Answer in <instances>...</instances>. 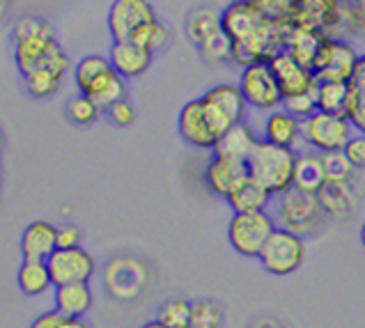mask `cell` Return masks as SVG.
Wrapping results in <instances>:
<instances>
[{
	"mask_svg": "<svg viewBox=\"0 0 365 328\" xmlns=\"http://www.w3.org/2000/svg\"><path fill=\"white\" fill-rule=\"evenodd\" d=\"M299 156L294 150L271 145L259 140L248 158V175L255 179L259 186H264L271 195H283L289 188H294V173H297Z\"/></svg>",
	"mask_w": 365,
	"mask_h": 328,
	"instance_id": "obj_1",
	"label": "cell"
},
{
	"mask_svg": "<svg viewBox=\"0 0 365 328\" xmlns=\"http://www.w3.org/2000/svg\"><path fill=\"white\" fill-rule=\"evenodd\" d=\"M58 44L53 37V28L48 21L39 16H24L14 26V62L21 71V76L37 67L53 46Z\"/></svg>",
	"mask_w": 365,
	"mask_h": 328,
	"instance_id": "obj_2",
	"label": "cell"
},
{
	"mask_svg": "<svg viewBox=\"0 0 365 328\" xmlns=\"http://www.w3.org/2000/svg\"><path fill=\"white\" fill-rule=\"evenodd\" d=\"M324 209L319 205L317 193H306V190L289 188L287 193L278 198L276 205V220L280 230H287L292 235L304 237L312 235L324 220Z\"/></svg>",
	"mask_w": 365,
	"mask_h": 328,
	"instance_id": "obj_3",
	"label": "cell"
},
{
	"mask_svg": "<svg viewBox=\"0 0 365 328\" xmlns=\"http://www.w3.org/2000/svg\"><path fill=\"white\" fill-rule=\"evenodd\" d=\"M202 106H205V115L207 122H210L212 131L218 140L223 138V133H227L232 126L242 124L246 118V99L239 86H216L210 92H205Z\"/></svg>",
	"mask_w": 365,
	"mask_h": 328,
	"instance_id": "obj_4",
	"label": "cell"
},
{
	"mask_svg": "<svg viewBox=\"0 0 365 328\" xmlns=\"http://www.w3.org/2000/svg\"><path fill=\"white\" fill-rule=\"evenodd\" d=\"M276 232V218L267 211L255 214H235L227 225L230 246L244 257H259L264 243Z\"/></svg>",
	"mask_w": 365,
	"mask_h": 328,
	"instance_id": "obj_5",
	"label": "cell"
},
{
	"mask_svg": "<svg viewBox=\"0 0 365 328\" xmlns=\"http://www.w3.org/2000/svg\"><path fill=\"white\" fill-rule=\"evenodd\" d=\"M351 122L342 115H329L317 111L312 118L301 122V135L304 140L315 147V150L331 154V152H342L351 140Z\"/></svg>",
	"mask_w": 365,
	"mask_h": 328,
	"instance_id": "obj_6",
	"label": "cell"
},
{
	"mask_svg": "<svg viewBox=\"0 0 365 328\" xmlns=\"http://www.w3.org/2000/svg\"><path fill=\"white\" fill-rule=\"evenodd\" d=\"M304 257H306L304 239L292 235L287 230L276 227V232L269 237L257 260L262 264V269L274 273V276H289V273H294L304 264Z\"/></svg>",
	"mask_w": 365,
	"mask_h": 328,
	"instance_id": "obj_7",
	"label": "cell"
},
{
	"mask_svg": "<svg viewBox=\"0 0 365 328\" xmlns=\"http://www.w3.org/2000/svg\"><path fill=\"white\" fill-rule=\"evenodd\" d=\"M361 62V56L342 39H327L315 60L317 83H349Z\"/></svg>",
	"mask_w": 365,
	"mask_h": 328,
	"instance_id": "obj_8",
	"label": "cell"
},
{
	"mask_svg": "<svg viewBox=\"0 0 365 328\" xmlns=\"http://www.w3.org/2000/svg\"><path fill=\"white\" fill-rule=\"evenodd\" d=\"M239 90H242L248 106L257 111H278L283 106V94H280L278 81L269 65H250L242 69L239 76Z\"/></svg>",
	"mask_w": 365,
	"mask_h": 328,
	"instance_id": "obj_9",
	"label": "cell"
},
{
	"mask_svg": "<svg viewBox=\"0 0 365 328\" xmlns=\"http://www.w3.org/2000/svg\"><path fill=\"white\" fill-rule=\"evenodd\" d=\"M56 287L62 285H81L95 276V260L83 248H58L46 260Z\"/></svg>",
	"mask_w": 365,
	"mask_h": 328,
	"instance_id": "obj_10",
	"label": "cell"
},
{
	"mask_svg": "<svg viewBox=\"0 0 365 328\" xmlns=\"http://www.w3.org/2000/svg\"><path fill=\"white\" fill-rule=\"evenodd\" d=\"M67 67H69V56L60 48V44H56L53 51L24 76L28 92L37 99H46L51 94H56L62 86Z\"/></svg>",
	"mask_w": 365,
	"mask_h": 328,
	"instance_id": "obj_11",
	"label": "cell"
},
{
	"mask_svg": "<svg viewBox=\"0 0 365 328\" xmlns=\"http://www.w3.org/2000/svg\"><path fill=\"white\" fill-rule=\"evenodd\" d=\"M156 21L154 7L145 0H118L108 9V33L113 41H131L133 33Z\"/></svg>",
	"mask_w": 365,
	"mask_h": 328,
	"instance_id": "obj_12",
	"label": "cell"
},
{
	"mask_svg": "<svg viewBox=\"0 0 365 328\" xmlns=\"http://www.w3.org/2000/svg\"><path fill=\"white\" fill-rule=\"evenodd\" d=\"M264 21L267 16L257 7L255 0H237V3H230L221 12V30L232 44H239V41L253 35L257 28H262Z\"/></svg>",
	"mask_w": 365,
	"mask_h": 328,
	"instance_id": "obj_13",
	"label": "cell"
},
{
	"mask_svg": "<svg viewBox=\"0 0 365 328\" xmlns=\"http://www.w3.org/2000/svg\"><path fill=\"white\" fill-rule=\"evenodd\" d=\"M269 67L278 81V88H280V94H283V99L299 97V94H306V92L315 90L319 86L315 73L306 67H301L287 51L271 60Z\"/></svg>",
	"mask_w": 365,
	"mask_h": 328,
	"instance_id": "obj_14",
	"label": "cell"
},
{
	"mask_svg": "<svg viewBox=\"0 0 365 328\" xmlns=\"http://www.w3.org/2000/svg\"><path fill=\"white\" fill-rule=\"evenodd\" d=\"M177 129H180V135L186 143L200 147V150H214L218 143L210 122H207L202 99H193L182 106L180 118H177Z\"/></svg>",
	"mask_w": 365,
	"mask_h": 328,
	"instance_id": "obj_15",
	"label": "cell"
},
{
	"mask_svg": "<svg viewBox=\"0 0 365 328\" xmlns=\"http://www.w3.org/2000/svg\"><path fill=\"white\" fill-rule=\"evenodd\" d=\"M103 280H106V287L115 299H133L145 285V267L135 260L120 257L106 267Z\"/></svg>",
	"mask_w": 365,
	"mask_h": 328,
	"instance_id": "obj_16",
	"label": "cell"
},
{
	"mask_svg": "<svg viewBox=\"0 0 365 328\" xmlns=\"http://www.w3.org/2000/svg\"><path fill=\"white\" fill-rule=\"evenodd\" d=\"M248 179L250 175H248L246 163L225 161V158H218V156H214L212 161L207 163V170H205V182L212 188V193L221 195L225 200L235 195Z\"/></svg>",
	"mask_w": 365,
	"mask_h": 328,
	"instance_id": "obj_17",
	"label": "cell"
},
{
	"mask_svg": "<svg viewBox=\"0 0 365 328\" xmlns=\"http://www.w3.org/2000/svg\"><path fill=\"white\" fill-rule=\"evenodd\" d=\"M58 250V227L35 220L21 232V255L28 262H46Z\"/></svg>",
	"mask_w": 365,
	"mask_h": 328,
	"instance_id": "obj_18",
	"label": "cell"
},
{
	"mask_svg": "<svg viewBox=\"0 0 365 328\" xmlns=\"http://www.w3.org/2000/svg\"><path fill=\"white\" fill-rule=\"evenodd\" d=\"M108 60H110V67L127 81V78H138L150 69L152 53L131 44V41H113Z\"/></svg>",
	"mask_w": 365,
	"mask_h": 328,
	"instance_id": "obj_19",
	"label": "cell"
},
{
	"mask_svg": "<svg viewBox=\"0 0 365 328\" xmlns=\"http://www.w3.org/2000/svg\"><path fill=\"white\" fill-rule=\"evenodd\" d=\"M257 143L259 138L255 135V131L250 129L246 122H242L232 126L227 133H223V138L214 147V156L225 158V161H235V163H248V158L257 147Z\"/></svg>",
	"mask_w": 365,
	"mask_h": 328,
	"instance_id": "obj_20",
	"label": "cell"
},
{
	"mask_svg": "<svg viewBox=\"0 0 365 328\" xmlns=\"http://www.w3.org/2000/svg\"><path fill=\"white\" fill-rule=\"evenodd\" d=\"M301 135V122L289 115L287 111L278 108L271 111L264 120V140L278 147H287V150H294V145Z\"/></svg>",
	"mask_w": 365,
	"mask_h": 328,
	"instance_id": "obj_21",
	"label": "cell"
},
{
	"mask_svg": "<svg viewBox=\"0 0 365 328\" xmlns=\"http://www.w3.org/2000/svg\"><path fill=\"white\" fill-rule=\"evenodd\" d=\"M329 37L324 33H317V30H306V28H294L289 33L287 39V53L294 58L301 67L306 69H315V60H317V53L322 48ZM315 73V71H312Z\"/></svg>",
	"mask_w": 365,
	"mask_h": 328,
	"instance_id": "obj_22",
	"label": "cell"
},
{
	"mask_svg": "<svg viewBox=\"0 0 365 328\" xmlns=\"http://www.w3.org/2000/svg\"><path fill=\"white\" fill-rule=\"evenodd\" d=\"M56 310L62 317H81L92 308V289L88 287V282L81 285H62L56 287Z\"/></svg>",
	"mask_w": 365,
	"mask_h": 328,
	"instance_id": "obj_23",
	"label": "cell"
},
{
	"mask_svg": "<svg viewBox=\"0 0 365 328\" xmlns=\"http://www.w3.org/2000/svg\"><path fill=\"white\" fill-rule=\"evenodd\" d=\"M317 198L324 214L333 218H345L354 209V190L349 182H327Z\"/></svg>",
	"mask_w": 365,
	"mask_h": 328,
	"instance_id": "obj_24",
	"label": "cell"
},
{
	"mask_svg": "<svg viewBox=\"0 0 365 328\" xmlns=\"http://www.w3.org/2000/svg\"><path fill=\"white\" fill-rule=\"evenodd\" d=\"M86 97H90L99 108L108 111L110 106L124 101V97H127V81H124L115 69H110L86 92Z\"/></svg>",
	"mask_w": 365,
	"mask_h": 328,
	"instance_id": "obj_25",
	"label": "cell"
},
{
	"mask_svg": "<svg viewBox=\"0 0 365 328\" xmlns=\"http://www.w3.org/2000/svg\"><path fill=\"white\" fill-rule=\"evenodd\" d=\"M327 184L324 161L319 154H304L299 156L297 173H294V188L306 190V193H319Z\"/></svg>",
	"mask_w": 365,
	"mask_h": 328,
	"instance_id": "obj_26",
	"label": "cell"
},
{
	"mask_svg": "<svg viewBox=\"0 0 365 328\" xmlns=\"http://www.w3.org/2000/svg\"><path fill=\"white\" fill-rule=\"evenodd\" d=\"M349 86V99H347V120L359 133H365V56L354 71Z\"/></svg>",
	"mask_w": 365,
	"mask_h": 328,
	"instance_id": "obj_27",
	"label": "cell"
},
{
	"mask_svg": "<svg viewBox=\"0 0 365 328\" xmlns=\"http://www.w3.org/2000/svg\"><path fill=\"white\" fill-rule=\"evenodd\" d=\"M269 200H271L269 190L264 186H259L255 179H248L235 195L227 198V205L232 207L235 214H255V211H267Z\"/></svg>",
	"mask_w": 365,
	"mask_h": 328,
	"instance_id": "obj_28",
	"label": "cell"
},
{
	"mask_svg": "<svg viewBox=\"0 0 365 328\" xmlns=\"http://www.w3.org/2000/svg\"><path fill=\"white\" fill-rule=\"evenodd\" d=\"M16 282H19V289L24 294L39 296L53 285V278H51V271L46 267V262L24 260V264H21L19 273H16Z\"/></svg>",
	"mask_w": 365,
	"mask_h": 328,
	"instance_id": "obj_29",
	"label": "cell"
},
{
	"mask_svg": "<svg viewBox=\"0 0 365 328\" xmlns=\"http://www.w3.org/2000/svg\"><path fill=\"white\" fill-rule=\"evenodd\" d=\"M186 30L189 37L197 46H202L207 39H212L216 33H221V14L212 7H200L186 21Z\"/></svg>",
	"mask_w": 365,
	"mask_h": 328,
	"instance_id": "obj_30",
	"label": "cell"
},
{
	"mask_svg": "<svg viewBox=\"0 0 365 328\" xmlns=\"http://www.w3.org/2000/svg\"><path fill=\"white\" fill-rule=\"evenodd\" d=\"M347 99H349L347 83H319L317 108L322 113L342 115V118H347Z\"/></svg>",
	"mask_w": 365,
	"mask_h": 328,
	"instance_id": "obj_31",
	"label": "cell"
},
{
	"mask_svg": "<svg viewBox=\"0 0 365 328\" xmlns=\"http://www.w3.org/2000/svg\"><path fill=\"white\" fill-rule=\"evenodd\" d=\"M110 67V60L108 58H101V56H86L78 60V65L74 67V81H76V88L81 90V94H86L95 83L108 73Z\"/></svg>",
	"mask_w": 365,
	"mask_h": 328,
	"instance_id": "obj_32",
	"label": "cell"
},
{
	"mask_svg": "<svg viewBox=\"0 0 365 328\" xmlns=\"http://www.w3.org/2000/svg\"><path fill=\"white\" fill-rule=\"evenodd\" d=\"M168 39H170L168 28H165L161 21L156 19V21H152V24H145L143 28L135 30L133 37H131V44L154 53V51H159V48H163L165 44H168Z\"/></svg>",
	"mask_w": 365,
	"mask_h": 328,
	"instance_id": "obj_33",
	"label": "cell"
},
{
	"mask_svg": "<svg viewBox=\"0 0 365 328\" xmlns=\"http://www.w3.org/2000/svg\"><path fill=\"white\" fill-rule=\"evenodd\" d=\"M163 326L168 328H191L193 322V305L184 299H175L168 301L159 310V317H156Z\"/></svg>",
	"mask_w": 365,
	"mask_h": 328,
	"instance_id": "obj_34",
	"label": "cell"
},
{
	"mask_svg": "<svg viewBox=\"0 0 365 328\" xmlns=\"http://www.w3.org/2000/svg\"><path fill=\"white\" fill-rule=\"evenodd\" d=\"M319 88V86H317ZM317 88L310 90L306 94H299V97L292 99H283V111H287L289 115H294L299 122H304L308 118H312L319 108H317Z\"/></svg>",
	"mask_w": 365,
	"mask_h": 328,
	"instance_id": "obj_35",
	"label": "cell"
},
{
	"mask_svg": "<svg viewBox=\"0 0 365 328\" xmlns=\"http://www.w3.org/2000/svg\"><path fill=\"white\" fill-rule=\"evenodd\" d=\"M322 161H324L327 182H349L354 165L349 163V158L345 156V152L322 154Z\"/></svg>",
	"mask_w": 365,
	"mask_h": 328,
	"instance_id": "obj_36",
	"label": "cell"
},
{
	"mask_svg": "<svg viewBox=\"0 0 365 328\" xmlns=\"http://www.w3.org/2000/svg\"><path fill=\"white\" fill-rule=\"evenodd\" d=\"M99 113H101V108L90 97H86V94H78V97H74L67 106L69 120L76 124H92L99 118Z\"/></svg>",
	"mask_w": 365,
	"mask_h": 328,
	"instance_id": "obj_37",
	"label": "cell"
},
{
	"mask_svg": "<svg viewBox=\"0 0 365 328\" xmlns=\"http://www.w3.org/2000/svg\"><path fill=\"white\" fill-rule=\"evenodd\" d=\"M223 312L214 301H200L193 305V322L191 328H221Z\"/></svg>",
	"mask_w": 365,
	"mask_h": 328,
	"instance_id": "obj_38",
	"label": "cell"
},
{
	"mask_svg": "<svg viewBox=\"0 0 365 328\" xmlns=\"http://www.w3.org/2000/svg\"><path fill=\"white\" fill-rule=\"evenodd\" d=\"M205 60L210 62H223V60H232V41L227 39V35L223 33H216L212 39H207L205 44L200 46Z\"/></svg>",
	"mask_w": 365,
	"mask_h": 328,
	"instance_id": "obj_39",
	"label": "cell"
},
{
	"mask_svg": "<svg viewBox=\"0 0 365 328\" xmlns=\"http://www.w3.org/2000/svg\"><path fill=\"white\" fill-rule=\"evenodd\" d=\"M342 152H345V156L349 158V163L354 168H365V133L351 135V140L347 143V147Z\"/></svg>",
	"mask_w": 365,
	"mask_h": 328,
	"instance_id": "obj_40",
	"label": "cell"
},
{
	"mask_svg": "<svg viewBox=\"0 0 365 328\" xmlns=\"http://www.w3.org/2000/svg\"><path fill=\"white\" fill-rule=\"evenodd\" d=\"M347 14H349V30L351 33L365 35V0H354V3H347Z\"/></svg>",
	"mask_w": 365,
	"mask_h": 328,
	"instance_id": "obj_41",
	"label": "cell"
},
{
	"mask_svg": "<svg viewBox=\"0 0 365 328\" xmlns=\"http://www.w3.org/2000/svg\"><path fill=\"white\" fill-rule=\"evenodd\" d=\"M108 118H110V122H115L118 126H129L133 122V118H135L133 106L127 99L115 103V106H110V108H108Z\"/></svg>",
	"mask_w": 365,
	"mask_h": 328,
	"instance_id": "obj_42",
	"label": "cell"
},
{
	"mask_svg": "<svg viewBox=\"0 0 365 328\" xmlns=\"http://www.w3.org/2000/svg\"><path fill=\"white\" fill-rule=\"evenodd\" d=\"M58 248H81V230L76 225L58 227Z\"/></svg>",
	"mask_w": 365,
	"mask_h": 328,
	"instance_id": "obj_43",
	"label": "cell"
},
{
	"mask_svg": "<svg viewBox=\"0 0 365 328\" xmlns=\"http://www.w3.org/2000/svg\"><path fill=\"white\" fill-rule=\"evenodd\" d=\"M62 319H65V317H62L58 310H48L44 314H39L37 319L30 324V328H60Z\"/></svg>",
	"mask_w": 365,
	"mask_h": 328,
	"instance_id": "obj_44",
	"label": "cell"
},
{
	"mask_svg": "<svg viewBox=\"0 0 365 328\" xmlns=\"http://www.w3.org/2000/svg\"><path fill=\"white\" fill-rule=\"evenodd\" d=\"M60 328H88V324L83 319H78V317H65L62 324H60Z\"/></svg>",
	"mask_w": 365,
	"mask_h": 328,
	"instance_id": "obj_45",
	"label": "cell"
},
{
	"mask_svg": "<svg viewBox=\"0 0 365 328\" xmlns=\"http://www.w3.org/2000/svg\"><path fill=\"white\" fill-rule=\"evenodd\" d=\"M253 328H283V326H280L278 322H274V319H262V322H255Z\"/></svg>",
	"mask_w": 365,
	"mask_h": 328,
	"instance_id": "obj_46",
	"label": "cell"
},
{
	"mask_svg": "<svg viewBox=\"0 0 365 328\" xmlns=\"http://www.w3.org/2000/svg\"><path fill=\"white\" fill-rule=\"evenodd\" d=\"M140 328H168V326H163V324H161L159 319H152V322H145V324H143Z\"/></svg>",
	"mask_w": 365,
	"mask_h": 328,
	"instance_id": "obj_47",
	"label": "cell"
},
{
	"mask_svg": "<svg viewBox=\"0 0 365 328\" xmlns=\"http://www.w3.org/2000/svg\"><path fill=\"white\" fill-rule=\"evenodd\" d=\"M361 241H363V246H365V223L361 225Z\"/></svg>",
	"mask_w": 365,
	"mask_h": 328,
	"instance_id": "obj_48",
	"label": "cell"
},
{
	"mask_svg": "<svg viewBox=\"0 0 365 328\" xmlns=\"http://www.w3.org/2000/svg\"><path fill=\"white\" fill-rule=\"evenodd\" d=\"M0 150H3V135H0Z\"/></svg>",
	"mask_w": 365,
	"mask_h": 328,
	"instance_id": "obj_49",
	"label": "cell"
}]
</instances>
